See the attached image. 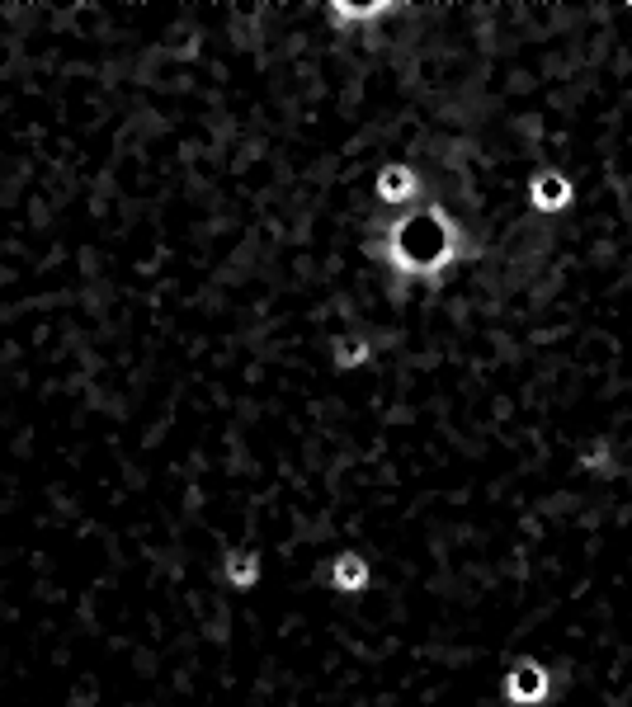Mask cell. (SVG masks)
<instances>
[{
    "instance_id": "5",
    "label": "cell",
    "mask_w": 632,
    "mask_h": 707,
    "mask_svg": "<svg viewBox=\"0 0 632 707\" xmlns=\"http://www.w3.org/2000/svg\"><path fill=\"white\" fill-rule=\"evenodd\" d=\"M411 194H416V175L406 165H387L383 175H378V198L383 203H406Z\"/></svg>"
},
{
    "instance_id": "6",
    "label": "cell",
    "mask_w": 632,
    "mask_h": 707,
    "mask_svg": "<svg viewBox=\"0 0 632 707\" xmlns=\"http://www.w3.org/2000/svg\"><path fill=\"white\" fill-rule=\"evenodd\" d=\"M227 580H232L236 590H250V585L260 580V557H255V552H236V557H227Z\"/></svg>"
},
{
    "instance_id": "8",
    "label": "cell",
    "mask_w": 632,
    "mask_h": 707,
    "mask_svg": "<svg viewBox=\"0 0 632 707\" xmlns=\"http://www.w3.org/2000/svg\"><path fill=\"white\" fill-rule=\"evenodd\" d=\"M373 359V349H368V340H359V335H350V340H335V363L340 368H359V363Z\"/></svg>"
},
{
    "instance_id": "3",
    "label": "cell",
    "mask_w": 632,
    "mask_h": 707,
    "mask_svg": "<svg viewBox=\"0 0 632 707\" xmlns=\"http://www.w3.org/2000/svg\"><path fill=\"white\" fill-rule=\"evenodd\" d=\"M505 693H510L515 703H538V698L548 693V675H543L538 665H519L515 675H510V684H505Z\"/></svg>"
},
{
    "instance_id": "1",
    "label": "cell",
    "mask_w": 632,
    "mask_h": 707,
    "mask_svg": "<svg viewBox=\"0 0 632 707\" xmlns=\"http://www.w3.org/2000/svg\"><path fill=\"white\" fill-rule=\"evenodd\" d=\"M453 250V231L439 213H430V236H420V217L401 222L397 241H392V255H397L401 269H434Z\"/></svg>"
},
{
    "instance_id": "7",
    "label": "cell",
    "mask_w": 632,
    "mask_h": 707,
    "mask_svg": "<svg viewBox=\"0 0 632 707\" xmlns=\"http://www.w3.org/2000/svg\"><path fill=\"white\" fill-rule=\"evenodd\" d=\"M331 15L340 19V24H368V19L397 15V5H331Z\"/></svg>"
},
{
    "instance_id": "4",
    "label": "cell",
    "mask_w": 632,
    "mask_h": 707,
    "mask_svg": "<svg viewBox=\"0 0 632 707\" xmlns=\"http://www.w3.org/2000/svg\"><path fill=\"white\" fill-rule=\"evenodd\" d=\"M331 585L335 590H364L368 585V561L364 557H354V552H345V557H335L331 561Z\"/></svg>"
},
{
    "instance_id": "2",
    "label": "cell",
    "mask_w": 632,
    "mask_h": 707,
    "mask_svg": "<svg viewBox=\"0 0 632 707\" xmlns=\"http://www.w3.org/2000/svg\"><path fill=\"white\" fill-rule=\"evenodd\" d=\"M529 198H533V208H543V213H562L566 203H571V184L548 170V175H538L529 184Z\"/></svg>"
}]
</instances>
